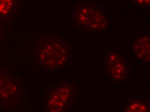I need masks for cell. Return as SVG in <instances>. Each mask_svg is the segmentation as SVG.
I'll return each instance as SVG.
<instances>
[{
  "instance_id": "cell-9",
  "label": "cell",
  "mask_w": 150,
  "mask_h": 112,
  "mask_svg": "<svg viewBox=\"0 0 150 112\" xmlns=\"http://www.w3.org/2000/svg\"><path fill=\"white\" fill-rule=\"evenodd\" d=\"M136 7L140 8L149 7L150 0H133Z\"/></svg>"
},
{
  "instance_id": "cell-4",
  "label": "cell",
  "mask_w": 150,
  "mask_h": 112,
  "mask_svg": "<svg viewBox=\"0 0 150 112\" xmlns=\"http://www.w3.org/2000/svg\"><path fill=\"white\" fill-rule=\"evenodd\" d=\"M106 75L112 82H122L131 75L128 59L119 51L108 52L105 58Z\"/></svg>"
},
{
  "instance_id": "cell-3",
  "label": "cell",
  "mask_w": 150,
  "mask_h": 112,
  "mask_svg": "<svg viewBox=\"0 0 150 112\" xmlns=\"http://www.w3.org/2000/svg\"><path fill=\"white\" fill-rule=\"evenodd\" d=\"M78 88L69 80H62L51 86L46 93L44 106L47 112H66L75 104Z\"/></svg>"
},
{
  "instance_id": "cell-10",
  "label": "cell",
  "mask_w": 150,
  "mask_h": 112,
  "mask_svg": "<svg viewBox=\"0 0 150 112\" xmlns=\"http://www.w3.org/2000/svg\"><path fill=\"white\" fill-rule=\"evenodd\" d=\"M1 37V28H0V38Z\"/></svg>"
},
{
  "instance_id": "cell-6",
  "label": "cell",
  "mask_w": 150,
  "mask_h": 112,
  "mask_svg": "<svg viewBox=\"0 0 150 112\" xmlns=\"http://www.w3.org/2000/svg\"><path fill=\"white\" fill-rule=\"evenodd\" d=\"M150 44V37L147 34L138 35L132 40L131 48L134 56L142 63H149Z\"/></svg>"
},
{
  "instance_id": "cell-7",
  "label": "cell",
  "mask_w": 150,
  "mask_h": 112,
  "mask_svg": "<svg viewBox=\"0 0 150 112\" xmlns=\"http://www.w3.org/2000/svg\"><path fill=\"white\" fill-rule=\"evenodd\" d=\"M123 110L127 112H149V101L139 95L133 97L123 105Z\"/></svg>"
},
{
  "instance_id": "cell-5",
  "label": "cell",
  "mask_w": 150,
  "mask_h": 112,
  "mask_svg": "<svg viewBox=\"0 0 150 112\" xmlns=\"http://www.w3.org/2000/svg\"><path fill=\"white\" fill-rule=\"evenodd\" d=\"M23 87L20 80L8 73L0 70V103L6 105L15 103L21 98Z\"/></svg>"
},
{
  "instance_id": "cell-8",
  "label": "cell",
  "mask_w": 150,
  "mask_h": 112,
  "mask_svg": "<svg viewBox=\"0 0 150 112\" xmlns=\"http://www.w3.org/2000/svg\"><path fill=\"white\" fill-rule=\"evenodd\" d=\"M18 0H0V20L8 22L14 16L18 8Z\"/></svg>"
},
{
  "instance_id": "cell-2",
  "label": "cell",
  "mask_w": 150,
  "mask_h": 112,
  "mask_svg": "<svg viewBox=\"0 0 150 112\" xmlns=\"http://www.w3.org/2000/svg\"><path fill=\"white\" fill-rule=\"evenodd\" d=\"M78 27L90 32H102L108 28V18L101 6L90 1H80L73 10Z\"/></svg>"
},
{
  "instance_id": "cell-1",
  "label": "cell",
  "mask_w": 150,
  "mask_h": 112,
  "mask_svg": "<svg viewBox=\"0 0 150 112\" xmlns=\"http://www.w3.org/2000/svg\"><path fill=\"white\" fill-rule=\"evenodd\" d=\"M34 63L38 68L46 71L64 68L71 62L73 51L70 44L62 38L42 39L34 51Z\"/></svg>"
}]
</instances>
